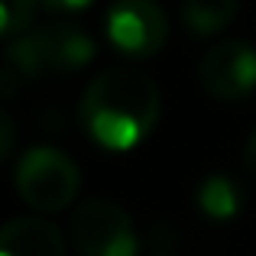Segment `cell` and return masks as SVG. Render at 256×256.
<instances>
[{"label": "cell", "mask_w": 256, "mask_h": 256, "mask_svg": "<svg viewBox=\"0 0 256 256\" xmlns=\"http://www.w3.org/2000/svg\"><path fill=\"white\" fill-rule=\"evenodd\" d=\"M46 10H56V13H75V10H84L91 6L94 0H39Z\"/></svg>", "instance_id": "cell-11"}, {"label": "cell", "mask_w": 256, "mask_h": 256, "mask_svg": "<svg viewBox=\"0 0 256 256\" xmlns=\"http://www.w3.org/2000/svg\"><path fill=\"white\" fill-rule=\"evenodd\" d=\"M72 246L82 256H136V230L133 218L120 204L91 198L72 214Z\"/></svg>", "instance_id": "cell-4"}, {"label": "cell", "mask_w": 256, "mask_h": 256, "mask_svg": "<svg viewBox=\"0 0 256 256\" xmlns=\"http://www.w3.org/2000/svg\"><path fill=\"white\" fill-rule=\"evenodd\" d=\"M36 4L39 0H0V32L6 39H16L23 36L26 30L32 26V16H36Z\"/></svg>", "instance_id": "cell-10"}, {"label": "cell", "mask_w": 256, "mask_h": 256, "mask_svg": "<svg viewBox=\"0 0 256 256\" xmlns=\"http://www.w3.org/2000/svg\"><path fill=\"white\" fill-rule=\"evenodd\" d=\"M237 13V0H182V20L194 36L220 32Z\"/></svg>", "instance_id": "cell-9"}, {"label": "cell", "mask_w": 256, "mask_h": 256, "mask_svg": "<svg viewBox=\"0 0 256 256\" xmlns=\"http://www.w3.org/2000/svg\"><path fill=\"white\" fill-rule=\"evenodd\" d=\"M16 192L36 211H65L75 201L82 172L75 159L56 146H32L16 162Z\"/></svg>", "instance_id": "cell-3"}, {"label": "cell", "mask_w": 256, "mask_h": 256, "mask_svg": "<svg viewBox=\"0 0 256 256\" xmlns=\"http://www.w3.org/2000/svg\"><path fill=\"white\" fill-rule=\"evenodd\" d=\"M198 78L211 98L246 100L256 91V49L244 39H227L204 52Z\"/></svg>", "instance_id": "cell-6"}, {"label": "cell", "mask_w": 256, "mask_h": 256, "mask_svg": "<svg viewBox=\"0 0 256 256\" xmlns=\"http://www.w3.org/2000/svg\"><path fill=\"white\" fill-rule=\"evenodd\" d=\"M0 256H65V240L46 218L26 214L0 230Z\"/></svg>", "instance_id": "cell-7"}, {"label": "cell", "mask_w": 256, "mask_h": 256, "mask_svg": "<svg viewBox=\"0 0 256 256\" xmlns=\"http://www.w3.org/2000/svg\"><path fill=\"white\" fill-rule=\"evenodd\" d=\"M107 39L130 58H150L169 39V20L156 0H114L107 10Z\"/></svg>", "instance_id": "cell-5"}, {"label": "cell", "mask_w": 256, "mask_h": 256, "mask_svg": "<svg viewBox=\"0 0 256 256\" xmlns=\"http://www.w3.org/2000/svg\"><path fill=\"white\" fill-rule=\"evenodd\" d=\"M194 201H198V211L204 214V218L230 220V218H237L240 208H244V188H240L237 178H230V175H224V172H214L198 185Z\"/></svg>", "instance_id": "cell-8"}, {"label": "cell", "mask_w": 256, "mask_h": 256, "mask_svg": "<svg viewBox=\"0 0 256 256\" xmlns=\"http://www.w3.org/2000/svg\"><path fill=\"white\" fill-rule=\"evenodd\" d=\"M0 133H4V140H0V159H6L13 150V117L10 114H0Z\"/></svg>", "instance_id": "cell-12"}, {"label": "cell", "mask_w": 256, "mask_h": 256, "mask_svg": "<svg viewBox=\"0 0 256 256\" xmlns=\"http://www.w3.org/2000/svg\"><path fill=\"white\" fill-rule=\"evenodd\" d=\"M84 130L98 146L126 152L159 124V84L136 68H107L84 88Z\"/></svg>", "instance_id": "cell-1"}, {"label": "cell", "mask_w": 256, "mask_h": 256, "mask_svg": "<svg viewBox=\"0 0 256 256\" xmlns=\"http://www.w3.org/2000/svg\"><path fill=\"white\" fill-rule=\"evenodd\" d=\"M91 58L94 39L75 23H49L39 30H26L6 46V65L16 68L23 82L46 75H72L91 65Z\"/></svg>", "instance_id": "cell-2"}, {"label": "cell", "mask_w": 256, "mask_h": 256, "mask_svg": "<svg viewBox=\"0 0 256 256\" xmlns=\"http://www.w3.org/2000/svg\"><path fill=\"white\" fill-rule=\"evenodd\" d=\"M244 169L246 175L256 182V130L250 133V140H246V150H244Z\"/></svg>", "instance_id": "cell-13"}]
</instances>
